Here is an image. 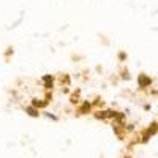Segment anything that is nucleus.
I'll use <instances>...</instances> for the list:
<instances>
[{
	"label": "nucleus",
	"instance_id": "obj_3",
	"mask_svg": "<svg viewBox=\"0 0 158 158\" xmlns=\"http://www.w3.org/2000/svg\"><path fill=\"white\" fill-rule=\"evenodd\" d=\"M25 111H27L30 115H33V117H36V115H38V111H36V109H33V108H25Z\"/></svg>",
	"mask_w": 158,
	"mask_h": 158
},
{
	"label": "nucleus",
	"instance_id": "obj_2",
	"mask_svg": "<svg viewBox=\"0 0 158 158\" xmlns=\"http://www.w3.org/2000/svg\"><path fill=\"white\" fill-rule=\"evenodd\" d=\"M139 79H141V84H142L144 87H146V85L150 82V79H149V77H146V74H141V76H139Z\"/></svg>",
	"mask_w": 158,
	"mask_h": 158
},
{
	"label": "nucleus",
	"instance_id": "obj_1",
	"mask_svg": "<svg viewBox=\"0 0 158 158\" xmlns=\"http://www.w3.org/2000/svg\"><path fill=\"white\" fill-rule=\"evenodd\" d=\"M43 82H44L46 89H52V84H54V77H52L51 74H46V76H43Z\"/></svg>",
	"mask_w": 158,
	"mask_h": 158
}]
</instances>
